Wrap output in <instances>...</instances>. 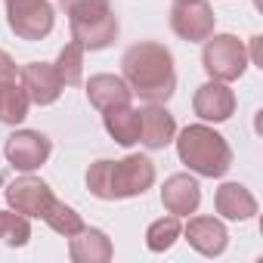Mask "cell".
Instances as JSON below:
<instances>
[{"label":"cell","mask_w":263,"mask_h":263,"mask_svg":"<svg viewBox=\"0 0 263 263\" xmlns=\"http://www.w3.org/2000/svg\"><path fill=\"white\" fill-rule=\"evenodd\" d=\"M121 68H124V81L130 84V90L146 102H161L164 105L177 90L174 56L164 44H155V41L134 44L124 53Z\"/></svg>","instance_id":"1"},{"label":"cell","mask_w":263,"mask_h":263,"mask_svg":"<svg viewBox=\"0 0 263 263\" xmlns=\"http://www.w3.org/2000/svg\"><path fill=\"white\" fill-rule=\"evenodd\" d=\"M155 183V164L146 155H127L121 161H96L87 171V189L90 195L102 201L115 198H137Z\"/></svg>","instance_id":"2"},{"label":"cell","mask_w":263,"mask_h":263,"mask_svg":"<svg viewBox=\"0 0 263 263\" xmlns=\"http://www.w3.org/2000/svg\"><path fill=\"white\" fill-rule=\"evenodd\" d=\"M177 152L180 161L195 171L198 177H223L232 167V149L229 143L217 134V130L204 127V124H189L180 140H177Z\"/></svg>","instance_id":"3"},{"label":"cell","mask_w":263,"mask_h":263,"mask_svg":"<svg viewBox=\"0 0 263 263\" xmlns=\"http://www.w3.org/2000/svg\"><path fill=\"white\" fill-rule=\"evenodd\" d=\"M62 10L71 25V41L84 50H105L118 37V16L108 0H62Z\"/></svg>","instance_id":"4"},{"label":"cell","mask_w":263,"mask_h":263,"mask_svg":"<svg viewBox=\"0 0 263 263\" xmlns=\"http://www.w3.org/2000/svg\"><path fill=\"white\" fill-rule=\"evenodd\" d=\"M201 62L214 81H238L248 68V50L235 34H211L204 41Z\"/></svg>","instance_id":"5"},{"label":"cell","mask_w":263,"mask_h":263,"mask_svg":"<svg viewBox=\"0 0 263 263\" xmlns=\"http://www.w3.org/2000/svg\"><path fill=\"white\" fill-rule=\"evenodd\" d=\"M7 25L22 41H44L53 31V7L50 0H4Z\"/></svg>","instance_id":"6"},{"label":"cell","mask_w":263,"mask_h":263,"mask_svg":"<svg viewBox=\"0 0 263 263\" xmlns=\"http://www.w3.org/2000/svg\"><path fill=\"white\" fill-rule=\"evenodd\" d=\"M214 25H217V16L208 0H177L171 10V28L177 31V37L189 44L208 41L214 34Z\"/></svg>","instance_id":"7"},{"label":"cell","mask_w":263,"mask_h":263,"mask_svg":"<svg viewBox=\"0 0 263 263\" xmlns=\"http://www.w3.org/2000/svg\"><path fill=\"white\" fill-rule=\"evenodd\" d=\"M7 201L13 211L25 214V217H37L44 220V214L50 211V204L56 201V195L50 192V186L37 177H19L7 186Z\"/></svg>","instance_id":"8"},{"label":"cell","mask_w":263,"mask_h":263,"mask_svg":"<svg viewBox=\"0 0 263 263\" xmlns=\"http://www.w3.org/2000/svg\"><path fill=\"white\" fill-rule=\"evenodd\" d=\"M53 152V143L41 134V130H16L7 140V158L16 171H37Z\"/></svg>","instance_id":"9"},{"label":"cell","mask_w":263,"mask_h":263,"mask_svg":"<svg viewBox=\"0 0 263 263\" xmlns=\"http://www.w3.org/2000/svg\"><path fill=\"white\" fill-rule=\"evenodd\" d=\"M19 78H22V87L34 105H53L62 96V81L50 62H28L19 71Z\"/></svg>","instance_id":"10"},{"label":"cell","mask_w":263,"mask_h":263,"mask_svg":"<svg viewBox=\"0 0 263 263\" xmlns=\"http://www.w3.org/2000/svg\"><path fill=\"white\" fill-rule=\"evenodd\" d=\"M174 134L177 121L161 102H149L146 108H140V143L146 149H164L167 143H174Z\"/></svg>","instance_id":"11"},{"label":"cell","mask_w":263,"mask_h":263,"mask_svg":"<svg viewBox=\"0 0 263 263\" xmlns=\"http://www.w3.org/2000/svg\"><path fill=\"white\" fill-rule=\"evenodd\" d=\"M192 108L201 121H226L232 118L235 111V93L223 84V81H208L195 90V99H192Z\"/></svg>","instance_id":"12"},{"label":"cell","mask_w":263,"mask_h":263,"mask_svg":"<svg viewBox=\"0 0 263 263\" xmlns=\"http://www.w3.org/2000/svg\"><path fill=\"white\" fill-rule=\"evenodd\" d=\"M198 201H201V186L189 177V174H174L164 180V189H161V204L174 214V217H189L198 211Z\"/></svg>","instance_id":"13"},{"label":"cell","mask_w":263,"mask_h":263,"mask_svg":"<svg viewBox=\"0 0 263 263\" xmlns=\"http://www.w3.org/2000/svg\"><path fill=\"white\" fill-rule=\"evenodd\" d=\"M186 241H189L198 254L217 257V254L226 251L229 232H226V226H223L220 220H214V217H192L189 226H186Z\"/></svg>","instance_id":"14"},{"label":"cell","mask_w":263,"mask_h":263,"mask_svg":"<svg viewBox=\"0 0 263 263\" xmlns=\"http://www.w3.org/2000/svg\"><path fill=\"white\" fill-rule=\"evenodd\" d=\"M130 96H134V90H130V84L124 78H118V74H93L87 81V99L99 111L130 105Z\"/></svg>","instance_id":"15"},{"label":"cell","mask_w":263,"mask_h":263,"mask_svg":"<svg viewBox=\"0 0 263 263\" xmlns=\"http://www.w3.org/2000/svg\"><path fill=\"white\" fill-rule=\"evenodd\" d=\"M68 254H71L74 263H105V260H111L115 248H111V241L102 229H87L84 226L81 232L71 235Z\"/></svg>","instance_id":"16"},{"label":"cell","mask_w":263,"mask_h":263,"mask_svg":"<svg viewBox=\"0 0 263 263\" xmlns=\"http://www.w3.org/2000/svg\"><path fill=\"white\" fill-rule=\"evenodd\" d=\"M214 204H217V214H223L226 220H251L257 214V201L241 183H223L217 189Z\"/></svg>","instance_id":"17"},{"label":"cell","mask_w":263,"mask_h":263,"mask_svg":"<svg viewBox=\"0 0 263 263\" xmlns=\"http://www.w3.org/2000/svg\"><path fill=\"white\" fill-rule=\"evenodd\" d=\"M102 124L118 146L127 149V146L140 143V111L137 108H130V105L108 108V111H102Z\"/></svg>","instance_id":"18"},{"label":"cell","mask_w":263,"mask_h":263,"mask_svg":"<svg viewBox=\"0 0 263 263\" xmlns=\"http://www.w3.org/2000/svg\"><path fill=\"white\" fill-rule=\"evenodd\" d=\"M53 68H56L62 87H78L81 74H84V47L78 41H71L68 47H62V53H59V59H56Z\"/></svg>","instance_id":"19"},{"label":"cell","mask_w":263,"mask_h":263,"mask_svg":"<svg viewBox=\"0 0 263 263\" xmlns=\"http://www.w3.org/2000/svg\"><path fill=\"white\" fill-rule=\"evenodd\" d=\"M44 223L53 229V232H59V235H65V238H71L74 232H81L84 229V220H81V214L74 211V208H68L65 201H53L50 204V211L44 214Z\"/></svg>","instance_id":"20"},{"label":"cell","mask_w":263,"mask_h":263,"mask_svg":"<svg viewBox=\"0 0 263 263\" xmlns=\"http://www.w3.org/2000/svg\"><path fill=\"white\" fill-rule=\"evenodd\" d=\"M180 232H183V226H180V217H161V220H155L149 229H146V245H149V251H155V254H164L167 248H174V241L180 238Z\"/></svg>","instance_id":"21"},{"label":"cell","mask_w":263,"mask_h":263,"mask_svg":"<svg viewBox=\"0 0 263 263\" xmlns=\"http://www.w3.org/2000/svg\"><path fill=\"white\" fill-rule=\"evenodd\" d=\"M31 238V223L25 214H13V211H0V241L10 248H22Z\"/></svg>","instance_id":"22"},{"label":"cell","mask_w":263,"mask_h":263,"mask_svg":"<svg viewBox=\"0 0 263 263\" xmlns=\"http://www.w3.org/2000/svg\"><path fill=\"white\" fill-rule=\"evenodd\" d=\"M19 78V68H16V62L10 59V53H4L0 50V81H16Z\"/></svg>","instance_id":"23"},{"label":"cell","mask_w":263,"mask_h":263,"mask_svg":"<svg viewBox=\"0 0 263 263\" xmlns=\"http://www.w3.org/2000/svg\"><path fill=\"white\" fill-rule=\"evenodd\" d=\"M260 41L263 37H251V56H254V62L263 68V56H260Z\"/></svg>","instance_id":"24"},{"label":"cell","mask_w":263,"mask_h":263,"mask_svg":"<svg viewBox=\"0 0 263 263\" xmlns=\"http://www.w3.org/2000/svg\"><path fill=\"white\" fill-rule=\"evenodd\" d=\"M16 81H19V78H16ZM7 84H13V81H0V96H4V87H7Z\"/></svg>","instance_id":"25"},{"label":"cell","mask_w":263,"mask_h":263,"mask_svg":"<svg viewBox=\"0 0 263 263\" xmlns=\"http://www.w3.org/2000/svg\"><path fill=\"white\" fill-rule=\"evenodd\" d=\"M0 189H4V174H0Z\"/></svg>","instance_id":"26"}]
</instances>
